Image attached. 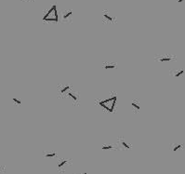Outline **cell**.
I'll return each instance as SVG.
<instances>
[{
  "label": "cell",
  "mask_w": 185,
  "mask_h": 174,
  "mask_svg": "<svg viewBox=\"0 0 185 174\" xmlns=\"http://www.w3.org/2000/svg\"><path fill=\"white\" fill-rule=\"evenodd\" d=\"M95 104L103 111L107 113H113L116 110L117 104V93L116 91H110L106 97L97 99L95 101Z\"/></svg>",
  "instance_id": "6da1fadb"
},
{
  "label": "cell",
  "mask_w": 185,
  "mask_h": 174,
  "mask_svg": "<svg viewBox=\"0 0 185 174\" xmlns=\"http://www.w3.org/2000/svg\"><path fill=\"white\" fill-rule=\"evenodd\" d=\"M60 21V17L57 9V5L53 4L51 7L48 9L47 13L43 16V22H58Z\"/></svg>",
  "instance_id": "7a4b0ae2"
},
{
  "label": "cell",
  "mask_w": 185,
  "mask_h": 174,
  "mask_svg": "<svg viewBox=\"0 0 185 174\" xmlns=\"http://www.w3.org/2000/svg\"><path fill=\"white\" fill-rule=\"evenodd\" d=\"M73 86L71 84H67V83H60L58 86H57V95H58V98L64 100L66 98L67 93L73 89Z\"/></svg>",
  "instance_id": "3957f363"
},
{
  "label": "cell",
  "mask_w": 185,
  "mask_h": 174,
  "mask_svg": "<svg viewBox=\"0 0 185 174\" xmlns=\"http://www.w3.org/2000/svg\"><path fill=\"white\" fill-rule=\"evenodd\" d=\"M155 61L161 63H171L177 61V56L171 53H161L155 56Z\"/></svg>",
  "instance_id": "277c9868"
},
{
  "label": "cell",
  "mask_w": 185,
  "mask_h": 174,
  "mask_svg": "<svg viewBox=\"0 0 185 174\" xmlns=\"http://www.w3.org/2000/svg\"><path fill=\"white\" fill-rule=\"evenodd\" d=\"M73 162L71 158H61L57 163V170L61 173H64L68 170V169L72 166Z\"/></svg>",
  "instance_id": "5b68a950"
},
{
  "label": "cell",
  "mask_w": 185,
  "mask_h": 174,
  "mask_svg": "<svg viewBox=\"0 0 185 174\" xmlns=\"http://www.w3.org/2000/svg\"><path fill=\"white\" fill-rule=\"evenodd\" d=\"M66 100H68L74 106H78L80 104V96L77 91L74 89H71L66 95Z\"/></svg>",
  "instance_id": "8992f818"
},
{
  "label": "cell",
  "mask_w": 185,
  "mask_h": 174,
  "mask_svg": "<svg viewBox=\"0 0 185 174\" xmlns=\"http://www.w3.org/2000/svg\"><path fill=\"white\" fill-rule=\"evenodd\" d=\"M101 20L104 24H113L116 22V18L109 10H103L101 13Z\"/></svg>",
  "instance_id": "52a82bcc"
},
{
  "label": "cell",
  "mask_w": 185,
  "mask_h": 174,
  "mask_svg": "<svg viewBox=\"0 0 185 174\" xmlns=\"http://www.w3.org/2000/svg\"><path fill=\"white\" fill-rule=\"evenodd\" d=\"M116 144L119 147H123V148H125V149H131L132 148V144L129 141V140H127L124 136L118 137Z\"/></svg>",
  "instance_id": "ba28073f"
},
{
  "label": "cell",
  "mask_w": 185,
  "mask_h": 174,
  "mask_svg": "<svg viewBox=\"0 0 185 174\" xmlns=\"http://www.w3.org/2000/svg\"><path fill=\"white\" fill-rule=\"evenodd\" d=\"M130 106H131V111L133 114H139L141 112L142 104H141V101L139 99H133L130 102Z\"/></svg>",
  "instance_id": "9c48e42d"
},
{
  "label": "cell",
  "mask_w": 185,
  "mask_h": 174,
  "mask_svg": "<svg viewBox=\"0 0 185 174\" xmlns=\"http://www.w3.org/2000/svg\"><path fill=\"white\" fill-rule=\"evenodd\" d=\"M101 67L105 71H112L117 68V62H111V61H104L101 63Z\"/></svg>",
  "instance_id": "30bf717a"
},
{
  "label": "cell",
  "mask_w": 185,
  "mask_h": 174,
  "mask_svg": "<svg viewBox=\"0 0 185 174\" xmlns=\"http://www.w3.org/2000/svg\"><path fill=\"white\" fill-rule=\"evenodd\" d=\"M183 148H184V145L181 143H171L169 144V150L174 154H176L177 152L182 151Z\"/></svg>",
  "instance_id": "8fae6325"
},
{
  "label": "cell",
  "mask_w": 185,
  "mask_h": 174,
  "mask_svg": "<svg viewBox=\"0 0 185 174\" xmlns=\"http://www.w3.org/2000/svg\"><path fill=\"white\" fill-rule=\"evenodd\" d=\"M73 14H74V11L72 9H69V10H64L62 13V22H70L72 21V17H73Z\"/></svg>",
  "instance_id": "7c38bea8"
},
{
  "label": "cell",
  "mask_w": 185,
  "mask_h": 174,
  "mask_svg": "<svg viewBox=\"0 0 185 174\" xmlns=\"http://www.w3.org/2000/svg\"><path fill=\"white\" fill-rule=\"evenodd\" d=\"M169 73L172 76H174L175 78H180L181 76H182L184 75V70L183 68H181V69H173V70H170Z\"/></svg>",
  "instance_id": "4fadbf2b"
},
{
  "label": "cell",
  "mask_w": 185,
  "mask_h": 174,
  "mask_svg": "<svg viewBox=\"0 0 185 174\" xmlns=\"http://www.w3.org/2000/svg\"><path fill=\"white\" fill-rule=\"evenodd\" d=\"M101 149L103 150H118L119 146L117 144H103L101 145Z\"/></svg>",
  "instance_id": "5bb4252c"
},
{
  "label": "cell",
  "mask_w": 185,
  "mask_h": 174,
  "mask_svg": "<svg viewBox=\"0 0 185 174\" xmlns=\"http://www.w3.org/2000/svg\"><path fill=\"white\" fill-rule=\"evenodd\" d=\"M42 156H43L44 157H48V158H50V157H56L57 156H58V153L55 152V151H43Z\"/></svg>",
  "instance_id": "9a60e30c"
},
{
  "label": "cell",
  "mask_w": 185,
  "mask_h": 174,
  "mask_svg": "<svg viewBox=\"0 0 185 174\" xmlns=\"http://www.w3.org/2000/svg\"><path fill=\"white\" fill-rule=\"evenodd\" d=\"M12 102H13V104H16V105H22V100L18 97H13L12 98Z\"/></svg>",
  "instance_id": "2e32d148"
},
{
  "label": "cell",
  "mask_w": 185,
  "mask_h": 174,
  "mask_svg": "<svg viewBox=\"0 0 185 174\" xmlns=\"http://www.w3.org/2000/svg\"><path fill=\"white\" fill-rule=\"evenodd\" d=\"M22 1H25V2H33L35 0H22Z\"/></svg>",
  "instance_id": "e0dca14e"
},
{
  "label": "cell",
  "mask_w": 185,
  "mask_h": 174,
  "mask_svg": "<svg viewBox=\"0 0 185 174\" xmlns=\"http://www.w3.org/2000/svg\"><path fill=\"white\" fill-rule=\"evenodd\" d=\"M177 1H178V3H181V2H183V1H184V0H177Z\"/></svg>",
  "instance_id": "ac0fdd59"
},
{
  "label": "cell",
  "mask_w": 185,
  "mask_h": 174,
  "mask_svg": "<svg viewBox=\"0 0 185 174\" xmlns=\"http://www.w3.org/2000/svg\"><path fill=\"white\" fill-rule=\"evenodd\" d=\"M2 171V167H1V166H0V172Z\"/></svg>",
  "instance_id": "d6986e66"
},
{
  "label": "cell",
  "mask_w": 185,
  "mask_h": 174,
  "mask_svg": "<svg viewBox=\"0 0 185 174\" xmlns=\"http://www.w3.org/2000/svg\"><path fill=\"white\" fill-rule=\"evenodd\" d=\"M79 174H87V172H83V173H79Z\"/></svg>",
  "instance_id": "ffe728a7"
}]
</instances>
